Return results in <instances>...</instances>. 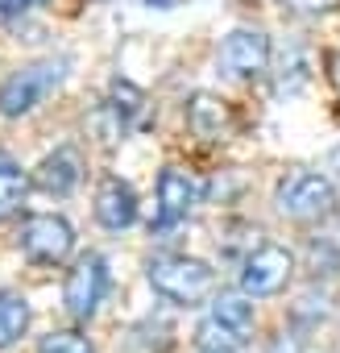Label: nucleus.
Segmentation results:
<instances>
[{"instance_id": "1", "label": "nucleus", "mask_w": 340, "mask_h": 353, "mask_svg": "<svg viewBox=\"0 0 340 353\" xmlns=\"http://www.w3.org/2000/svg\"><path fill=\"white\" fill-rule=\"evenodd\" d=\"M149 287L166 295L170 303L200 307V303H212L216 295V270L187 254H162L149 262Z\"/></svg>"}, {"instance_id": "2", "label": "nucleus", "mask_w": 340, "mask_h": 353, "mask_svg": "<svg viewBox=\"0 0 340 353\" xmlns=\"http://www.w3.org/2000/svg\"><path fill=\"white\" fill-rule=\"evenodd\" d=\"M253 324H257V316H253V303H249L245 291H237V295H212V307L200 320L195 341H200L204 353H237L253 336Z\"/></svg>"}, {"instance_id": "3", "label": "nucleus", "mask_w": 340, "mask_h": 353, "mask_svg": "<svg viewBox=\"0 0 340 353\" xmlns=\"http://www.w3.org/2000/svg\"><path fill=\"white\" fill-rule=\"evenodd\" d=\"M67 59H38V63H25L21 71H13L5 83H0V117H30L34 108L46 104V96L67 79Z\"/></svg>"}, {"instance_id": "4", "label": "nucleus", "mask_w": 340, "mask_h": 353, "mask_svg": "<svg viewBox=\"0 0 340 353\" xmlns=\"http://www.w3.org/2000/svg\"><path fill=\"white\" fill-rule=\"evenodd\" d=\"M274 204L286 221H299V225L328 221L336 212V183L315 170H295L274 188Z\"/></svg>"}, {"instance_id": "5", "label": "nucleus", "mask_w": 340, "mask_h": 353, "mask_svg": "<svg viewBox=\"0 0 340 353\" xmlns=\"http://www.w3.org/2000/svg\"><path fill=\"white\" fill-rule=\"evenodd\" d=\"M17 245L30 262H42V266H59L71 258L75 250V229L54 216V212H38V216H25L21 221V233H17Z\"/></svg>"}, {"instance_id": "6", "label": "nucleus", "mask_w": 340, "mask_h": 353, "mask_svg": "<svg viewBox=\"0 0 340 353\" xmlns=\"http://www.w3.org/2000/svg\"><path fill=\"white\" fill-rule=\"evenodd\" d=\"M295 274V254L286 245H257L245 254L241 262V291L249 299H266V295H278Z\"/></svg>"}, {"instance_id": "7", "label": "nucleus", "mask_w": 340, "mask_h": 353, "mask_svg": "<svg viewBox=\"0 0 340 353\" xmlns=\"http://www.w3.org/2000/svg\"><path fill=\"white\" fill-rule=\"evenodd\" d=\"M108 295V258L104 254H83L71 270H67V283H63V303L75 320H92L96 307L104 303Z\"/></svg>"}, {"instance_id": "8", "label": "nucleus", "mask_w": 340, "mask_h": 353, "mask_svg": "<svg viewBox=\"0 0 340 353\" xmlns=\"http://www.w3.org/2000/svg\"><path fill=\"white\" fill-rule=\"evenodd\" d=\"M216 67L229 79H262L270 71V38L262 30H233L216 50Z\"/></svg>"}, {"instance_id": "9", "label": "nucleus", "mask_w": 340, "mask_h": 353, "mask_svg": "<svg viewBox=\"0 0 340 353\" xmlns=\"http://www.w3.org/2000/svg\"><path fill=\"white\" fill-rule=\"evenodd\" d=\"M145 112V92L129 79H112L108 88V100H104V121H100V137L104 141H120Z\"/></svg>"}, {"instance_id": "10", "label": "nucleus", "mask_w": 340, "mask_h": 353, "mask_svg": "<svg viewBox=\"0 0 340 353\" xmlns=\"http://www.w3.org/2000/svg\"><path fill=\"white\" fill-rule=\"evenodd\" d=\"M200 183L195 174L179 170V166H166L158 174V225H179L187 221V212L200 204Z\"/></svg>"}, {"instance_id": "11", "label": "nucleus", "mask_w": 340, "mask_h": 353, "mask_svg": "<svg viewBox=\"0 0 340 353\" xmlns=\"http://www.w3.org/2000/svg\"><path fill=\"white\" fill-rule=\"evenodd\" d=\"M187 129L200 137V141H229L233 129H237V117H233V104L212 96V92H195L187 100Z\"/></svg>"}, {"instance_id": "12", "label": "nucleus", "mask_w": 340, "mask_h": 353, "mask_svg": "<svg viewBox=\"0 0 340 353\" xmlns=\"http://www.w3.org/2000/svg\"><path fill=\"white\" fill-rule=\"evenodd\" d=\"M96 221L112 233L129 229L137 221V196L125 179H116V174H104L100 188H96Z\"/></svg>"}, {"instance_id": "13", "label": "nucleus", "mask_w": 340, "mask_h": 353, "mask_svg": "<svg viewBox=\"0 0 340 353\" xmlns=\"http://www.w3.org/2000/svg\"><path fill=\"white\" fill-rule=\"evenodd\" d=\"M79 179H83V158H79L75 145H59V150L46 154V158L38 162V170H34V183H38L42 192H50V196H71V192L79 188Z\"/></svg>"}, {"instance_id": "14", "label": "nucleus", "mask_w": 340, "mask_h": 353, "mask_svg": "<svg viewBox=\"0 0 340 353\" xmlns=\"http://www.w3.org/2000/svg\"><path fill=\"white\" fill-rule=\"evenodd\" d=\"M30 328V303L17 291H0V349H9Z\"/></svg>"}, {"instance_id": "15", "label": "nucleus", "mask_w": 340, "mask_h": 353, "mask_svg": "<svg viewBox=\"0 0 340 353\" xmlns=\"http://www.w3.org/2000/svg\"><path fill=\"white\" fill-rule=\"evenodd\" d=\"M25 196H30V179H25V170L0 158V221H9L13 212H21Z\"/></svg>"}, {"instance_id": "16", "label": "nucleus", "mask_w": 340, "mask_h": 353, "mask_svg": "<svg viewBox=\"0 0 340 353\" xmlns=\"http://www.w3.org/2000/svg\"><path fill=\"white\" fill-rule=\"evenodd\" d=\"M38 353H96V349H92V341L79 336V332H46V336L38 341Z\"/></svg>"}, {"instance_id": "17", "label": "nucleus", "mask_w": 340, "mask_h": 353, "mask_svg": "<svg viewBox=\"0 0 340 353\" xmlns=\"http://www.w3.org/2000/svg\"><path fill=\"white\" fill-rule=\"evenodd\" d=\"M307 75H311V67H307V54L299 50V46H290V71H286V63H282V71H278V92H299L303 83H307Z\"/></svg>"}, {"instance_id": "18", "label": "nucleus", "mask_w": 340, "mask_h": 353, "mask_svg": "<svg viewBox=\"0 0 340 353\" xmlns=\"http://www.w3.org/2000/svg\"><path fill=\"white\" fill-rule=\"evenodd\" d=\"M311 254H315V258H336V262H340V216H336V212L328 216V229H319V233L311 237Z\"/></svg>"}, {"instance_id": "19", "label": "nucleus", "mask_w": 340, "mask_h": 353, "mask_svg": "<svg viewBox=\"0 0 340 353\" xmlns=\"http://www.w3.org/2000/svg\"><path fill=\"white\" fill-rule=\"evenodd\" d=\"M42 0H0V26H9V21H17V17H25L30 9H38Z\"/></svg>"}, {"instance_id": "20", "label": "nucleus", "mask_w": 340, "mask_h": 353, "mask_svg": "<svg viewBox=\"0 0 340 353\" xmlns=\"http://www.w3.org/2000/svg\"><path fill=\"white\" fill-rule=\"evenodd\" d=\"M282 9H290V13H299V17H311V13H323V9H332L336 0H278Z\"/></svg>"}, {"instance_id": "21", "label": "nucleus", "mask_w": 340, "mask_h": 353, "mask_svg": "<svg viewBox=\"0 0 340 353\" xmlns=\"http://www.w3.org/2000/svg\"><path fill=\"white\" fill-rule=\"evenodd\" d=\"M328 79H332V88L340 92V54H328Z\"/></svg>"}, {"instance_id": "22", "label": "nucleus", "mask_w": 340, "mask_h": 353, "mask_svg": "<svg viewBox=\"0 0 340 353\" xmlns=\"http://www.w3.org/2000/svg\"><path fill=\"white\" fill-rule=\"evenodd\" d=\"M328 170H332V179L340 183V145H336V150L328 154Z\"/></svg>"}]
</instances>
